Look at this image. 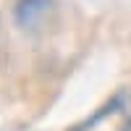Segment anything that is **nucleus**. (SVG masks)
Wrapping results in <instances>:
<instances>
[{
	"label": "nucleus",
	"instance_id": "2",
	"mask_svg": "<svg viewBox=\"0 0 131 131\" xmlns=\"http://www.w3.org/2000/svg\"><path fill=\"white\" fill-rule=\"evenodd\" d=\"M47 5H50V0H18V5H16V21L21 26H31L47 10Z\"/></svg>",
	"mask_w": 131,
	"mask_h": 131
},
{
	"label": "nucleus",
	"instance_id": "1",
	"mask_svg": "<svg viewBox=\"0 0 131 131\" xmlns=\"http://www.w3.org/2000/svg\"><path fill=\"white\" fill-rule=\"evenodd\" d=\"M68 131H131V86L115 92L100 110H94Z\"/></svg>",
	"mask_w": 131,
	"mask_h": 131
}]
</instances>
